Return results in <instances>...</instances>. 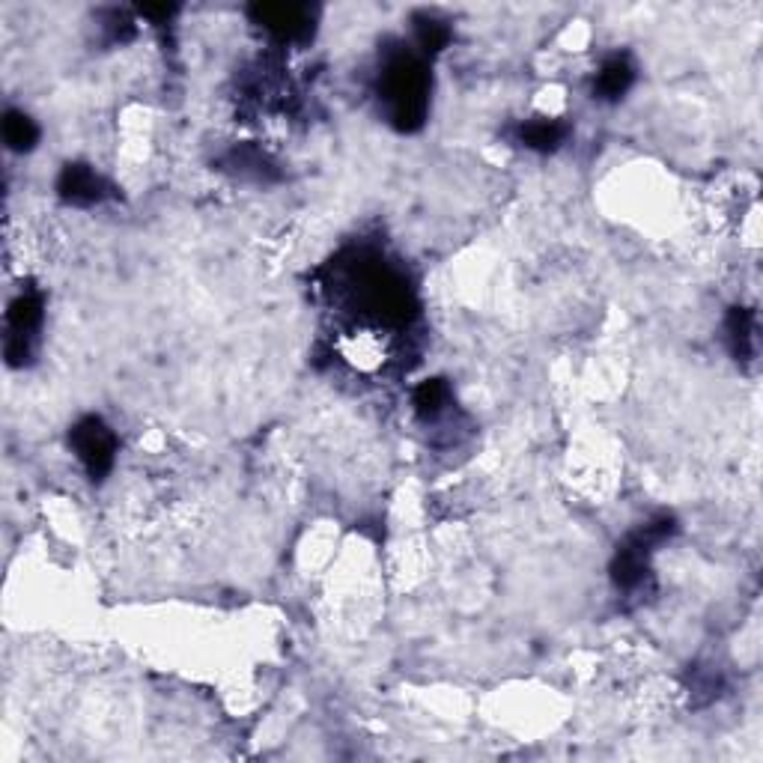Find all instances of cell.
Masks as SVG:
<instances>
[{
  "label": "cell",
  "mask_w": 763,
  "mask_h": 763,
  "mask_svg": "<svg viewBox=\"0 0 763 763\" xmlns=\"http://www.w3.org/2000/svg\"><path fill=\"white\" fill-rule=\"evenodd\" d=\"M412 403H415L417 415L433 421V417H438L445 408H448L450 403L448 382H445V379H427V382H421V385L415 388V397H412Z\"/></svg>",
  "instance_id": "cell-12"
},
{
  "label": "cell",
  "mask_w": 763,
  "mask_h": 763,
  "mask_svg": "<svg viewBox=\"0 0 763 763\" xmlns=\"http://www.w3.org/2000/svg\"><path fill=\"white\" fill-rule=\"evenodd\" d=\"M248 15L277 42H305L314 36L316 10L305 3H254Z\"/></svg>",
  "instance_id": "cell-4"
},
{
  "label": "cell",
  "mask_w": 763,
  "mask_h": 763,
  "mask_svg": "<svg viewBox=\"0 0 763 763\" xmlns=\"http://www.w3.org/2000/svg\"><path fill=\"white\" fill-rule=\"evenodd\" d=\"M227 162H230V167H236L239 174H254L257 179H265V176H269V167H272V164L265 162V155L260 153V150H242V153L233 150Z\"/></svg>",
  "instance_id": "cell-13"
},
{
  "label": "cell",
  "mask_w": 763,
  "mask_h": 763,
  "mask_svg": "<svg viewBox=\"0 0 763 763\" xmlns=\"http://www.w3.org/2000/svg\"><path fill=\"white\" fill-rule=\"evenodd\" d=\"M567 134H570V126L564 120H552V117H534L516 126V141L534 153H555L560 143L567 141Z\"/></svg>",
  "instance_id": "cell-8"
},
{
  "label": "cell",
  "mask_w": 763,
  "mask_h": 763,
  "mask_svg": "<svg viewBox=\"0 0 763 763\" xmlns=\"http://www.w3.org/2000/svg\"><path fill=\"white\" fill-rule=\"evenodd\" d=\"M141 15L153 21H171L176 15V7H141Z\"/></svg>",
  "instance_id": "cell-14"
},
{
  "label": "cell",
  "mask_w": 763,
  "mask_h": 763,
  "mask_svg": "<svg viewBox=\"0 0 763 763\" xmlns=\"http://www.w3.org/2000/svg\"><path fill=\"white\" fill-rule=\"evenodd\" d=\"M69 448L90 480H105L117 462V436L99 415H84L69 427Z\"/></svg>",
  "instance_id": "cell-2"
},
{
  "label": "cell",
  "mask_w": 763,
  "mask_h": 763,
  "mask_svg": "<svg viewBox=\"0 0 763 763\" xmlns=\"http://www.w3.org/2000/svg\"><path fill=\"white\" fill-rule=\"evenodd\" d=\"M653 552H656V546L644 537L642 531H632L630 537L623 539L614 552V560H611V581L618 585V590L642 588L647 573H651Z\"/></svg>",
  "instance_id": "cell-5"
},
{
  "label": "cell",
  "mask_w": 763,
  "mask_h": 763,
  "mask_svg": "<svg viewBox=\"0 0 763 763\" xmlns=\"http://www.w3.org/2000/svg\"><path fill=\"white\" fill-rule=\"evenodd\" d=\"M412 31H415V42L421 54H433L445 52L450 42V24L445 19H438L433 12H415L412 15Z\"/></svg>",
  "instance_id": "cell-10"
},
{
  "label": "cell",
  "mask_w": 763,
  "mask_h": 763,
  "mask_svg": "<svg viewBox=\"0 0 763 763\" xmlns=\"http://www.w3.org/2000/svg\"><path fill=\"white\" fill-rule=\"evenodd\" d=\"M3 141L12 153H31L40 143V126L24 111H7L3 113Z\"/></svg>",
  "instance_id": "cell-11"
},
{
  "label": "cell",
  "mask_w": 763,
  "mask_h": 763,
  "mask_svg": "<svg viewBox=\"0 0 763 763\" xmlns=\"http://www.w3.org/2000/svg\"><path fill=\"white\" fill-rule=\"evenodd\" d=\"M111 183L96 174L90 164L72 162L57 176V197L69 206H96L111 197Z\"/></svg>",
  "instance_id": "cell-6"
},
{
  "label": "cell",
  "mask_w": 763,
  "mask_h": 763,
  "mask_svg": "<svg viewBox=\"0 0 763 763\" xmlns=\"http://www.w3.org/2000/svg\"><path fill=\"white\" fill-rule=\"evenodd\" d=\"M754 310L749 307H731L724 316V344L737 361H752L754 356Z\"/></svg>",
  "instance_id": "cell-9"
},
{
  "label": "cell",
  "mask_w": 763,
  "mask_h": 763,
  "mask_svg": "<svg viewBox=\"0 0 763 763\" xmlns=\"http://www.w3.org/2000/svg\"><path fill=\"white\" fill-rule=\"evenodd\" d=\"M42 295L36 290H28L12 298L10 310H7V361L10 367H24L33 358V340L42 326Z\"/></svg>",
  "instance_id": "cell-3"
},
{
  "label": "cell",
  "mask_w": 763,
  "mask_h": 763,
  "mask_svg": "<svg viewBox=\"0 0 763 763\" xmlns=\"http://www.w3.org/2000/svg\"><path fill=\"white\" fill-rule=\"evenodd\" d=\"M635 84V63L630 54H611L593 78V96L602 102H618Z\"/></svg>",
  "instance_id": "cell-7"
},
{
  "label": "cell",
  "mask_w": 763,
  "mask_h": 763,
  "mask_svg": "<svg viewBox=\"0 0 763 763\" xmlns=\"http://www.w3.org/2000/svg\"><path fill=\"white\" fill-rule=\"evenodd\" d=\"M429 78L427 63L412 48H394L385 54L379 69V99L385 105L388 122L397 132H417L427 120L429 108Z\"/></svg>",
  "instance_id": "cell-1"
}]
</instances>
